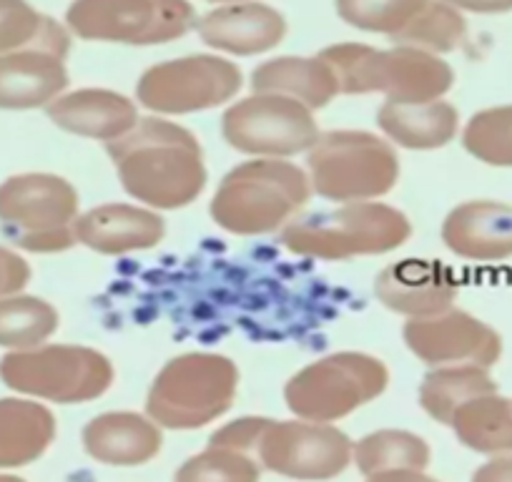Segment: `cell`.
Masks as SVG:
<instances>
[{
	"label": "cell",
	"mask_w": 512,
	"mask_h": 482,
	"mask_svg": "<svg viewBox=\"0 0 512 482\" xmlns=\"http://www.w3.org/2000/svg\"><path fill=\"white\" fill-rule=\"evenodd\" d=\"M106 151L123 191L149 209H186L209 181L201 141L164 116L141 118L126 136L106 144Z\"/></svg>",
	"instance_id": "1"
},
{
	"label": "cell",
	"mask_w": 512,
	"mask_h": 482,
	"mask_svg": "<svg viewBox=\"0 0 512 482\" xmlns=\"http://www.w3.org/2000/svg\"><path fill=\"white\" fill-rule=\"evenodd\" d=\"M307 169L289 159H249L221 179L209 204L211 221L236 236L282 231L312 196Z\"/></svg>",
	"instance_id": "2"
},
{
	"label": "cell",
	"mask_w": 512,
	"mask_h": 482,
	"mask_svg": "<svg viewBox=\"0 0 512 482\" xmlns=\"http://www.w3.org/2000/svg\"><path fill=\"white\" fill-rule=\"evenodd\" d=\"M410 236V216L382 201H349L334 209L299 214L279 231L284 249L322 262L382 257L405 247Z\"/></svg>",
	"instance_id": "3"
},
{
	"label": "cell",
	"mask_w": 512,
	"mask_h": 482,
	"mask_svg": "<svg viewBox=\"0 0 512 482\" xmlns=\"http://www.w3.org/2000/svg\"><path fill=\"white\" fill-rule=\"evenodd\" d=\"M337 78L339 96L379 93L384 101L425 103L445 98L455 71L435 53L412 46L374 48L367 43H334L319 51Z\"/></svg>",
	"instance_id": "4"
},
{
	"label": "cell",
	"mask_w": 512,
	"mask_h": 482,
	"mask_svg": "<svg viewBox=\"0 0 512 482\" xmlns=\"http://www.w3.org/2000/svg\"><path fill=\"white\" fill-rule=\"evenodd\" d=\"M239 380V367L226 354L186 352L171 357L146 392V415L164 430H201L234 407Z\"/></svg>",
	"instance_id": "5"
},
{
	"label": "cell",
	"mask_w": 512,
	"mask_h": 482,
	"mask_svg": "<svg viewBox=\"0 0 512 482\" xmlns=\"http://www.w3.org/2000/svg\"><path fill=\"white\" fill-rule=\"evenodd\" d=\"M0 382L16 395L38 402L83 405L111 390L116 370L106 354L86 344L46 342L3 354Z\"/></svg>",
	"instance_id": "6"
},
{
	"label": "cell",
	"mask_w": 512,
	"mask_h": 482,
	"mask_svg": "<svg viewBox=\"0 0 512 482\" xmlns=\"http://www.w3.org/2000/svg\"><path fill=\"white\" fill-rule=\"evenodd\" d=\"M312 191L334 204L377 201L390 194L402 174L397 146L372 131H327L307 151Z\"/></svg>",
	"instance_id": "7"
},
{
	"label": "cell",
	"mask_w": 512,
	"mask_h": 482,
	"mask_svg": "<svg viewBox=\"0 0 512 482\" xmlns=\"http://www.w3.org/2000/svg\"><path fill=\"white\" fill-rule=\"evenodd\" d=\"M81 199L68 179L46 171L8 176L0 184V231L31 254H61L76 247Z\"/></svg>",
	"instance_id": "8"
},
{
	"label": "cell",
	"mask_w": 512,
	"mask_h": 482,
	"mask_svg": "<svg viewBox=\"0 0 512 482\" xmlns=\"http://www.w3.org/2000/svg\"><path fill=\"white\" fill-rule=\"evenodd\" d=\"M390 385V370L367 352H334L309 362L284 385V402L299 420L334 422L354 415Z\"/></svg>",
	"instance_id": "9"
},
{
	"label": "cell",
	"mask_w": 512,
	"mask_h": 482,
	"mask_svg": "<svg viewBox=\"0 0 512 482\" xmlns=\"http://www.w3.org/2000/svg\"><path fill=\"white\" fill-rule=\"evenodd\" d=\"M189 0H73L66 11L71 36L88 43L164 46L196 31Z\"/></svg>",
	"instance_id": "10"
},
{
	"label": "cell",
	"mask_w": 512,
	"mask_h": 482,
	"mask_svg": "<svg viewBox=\"0 0 512 482\" xmlns=\"http://www.w3.org/2000/svg\"><path fill=\"white\" fill-rule=\"evenodd\" d=\"M244 88V73L219 53H191L146 68L136 83V103L151 116H189L229 106Z\"/></svg>",
	"instance_id": "11"
},
{
	"label": "cell",
	"mask_w": 512,
	"mask_h": 482,
	"mask_svg": "<svg viewBox=\"0 0 512 482\" xmlns=\"http://www.w3.org/2000/svg\"><path fill=\"white\" fill-rule=\"evenodd\" d=\"M312 108L277 93H254L229 103L221 118V136L251 159H292L307 154L319 139Z\"/></svg>",
	"instance_id": "12"
},
{
	"label": "cell",
	"mask_w": 512,
	"mask_h": 482,
	"mask_svg": "<svg viewBox=\"0 0 512 482\" xmlns=\"http://www.w3.org/2000/svg\"><path fill=\"white\" fill-rule=\"evenodd\" d=\"M347 432L337 425L309 420H269L256 460L264 470L297 482H327L352 465Z\"/></svg>",
	"instance_id": "13"
},
{
	"label": "cell",
	"mask_w": 512,
	"mask_h": 482,
	"mask_svg": "<svg viewBox=\"0 0 512 482\" xmlns=\"http://www.w3.org/2000/svg\"><path fill=\"white\" fill-rule=\"evenodd\" d=\"M71 51V31L66 23L48 16L43 38L36 46L0 56V108L33 111L46 108L68 91L66 58Z\"/></svg>",
	"instance_id": "14"
},
{
	"label": "cell",
	"mask_w": 512,
	"mask_h": 482,
	"mask_svg": "<svg viewBox=\"0 0 512 482\" xmlns=\"http://www.w3.org/2000/svg\"><path fill=\"white\" fill-rule=\"evenodd\" d=\"M402 339L427 367L480 365L492 370L502 357L500 332L457 307L435 317L407 319Z\"/></svg>",
	"instance_id": "15"
},
{
	"label": "cell",
	"mask_w": 512,
	"mask_h": 482,
	"mask_svg": "<svg viewBox=\"0 0 512 482\" xmlns=\"http://www.w3.org/2000/svg\"><path fill=\"white\" fill-rule=\"evenodd\" d=\"M289 23L282 11L262 0L224 3L196 21V33L219 56L251 58L272 53L287 38Z\"/></svg>",
	"instance_id": "16"
},
{
	"label": "cell",
	"mask_w": 512,
	"mask_h": 482,
	"mask_svg": "<svg viewBox=\"0 0 512 482\" xmlns=\"http://www.w3.org/2000/svg\"><path fill=\"white\" fill-rule=\"evenodd\" d=\"M374 294L390 312L407 319H425L455 307L460 284L435 259H402L384 267L374 279Z\"/></svg>",
	"instance_id": "17"
},
{
	"label": "cell",
	"mask_w": 512,
	"mask_h": 482,
	"mask_svg": "<svg viewBox=\"0 0 512 482\" xmlns=\"http://www.w3.org/2000/svg\"><path fill=\"white\" fill-rule=\"evenodd\" d=\"M164 236V216L144 204L108 201V204L81 211L76 221V244L103 257L149 252L159 247Z\"/></svg>",
	"instance_id": "18"
},
{
	"label": "cell",
	"mask_w": 512,
	"mask_h": 482,
	"mask_svg": "<svg viewBox=\"0 0 512 482\" xmlns=\"http://www.w3.org/2000/svg\"><path fill=\"white\" fill-rule=\"evenodd\" d=\"M442 244L455 257L477 264L512 259V206L495 199H472L455 206L442 221Z\"/></svg>",
	"instance_id": "19"
},
{
	"label": "cell",
	"mask_w": 512,
	"mask_h": 482,
	"mask_svg": "<svg viewBox=\"0 0 512 482\" xmlns=\"http://www.w3.org/2000/svg\"><path fill=\"white\" fill-rule=\"evenodd\" d=\"M53 126L81 139L111 141L121 139L141 121L139 103L111 88H76L66 91L46 106Z\"/></svg>",
	"instance_id": "20"
},
{
	"label": "cell",
	"mask_w": 512,
	"mask_h": 482,
	"mask_svg": "<svg viewBox=\"0 0 512 482\" xmlns=\"http://www.w3.org/2000/svg\"><path fill=\"white\" fill-rule=\"evenodd\" d=\"M83 450L91 460L108 467H141L161 455L164 427L149 415L113 410L96 415L81 432Z\"/></svg>",
	"instance_id": "21"
},
{
	"label": "cell",
	"mask_w": 512,
	"mask_h": 482,
	"mask_svg": "<svg viewBox=\"0 0 512 482\" xmlns=\"http://www.w3.org/2000/svg\"><path fill=\"white\" fill-rule=\"evenodd\" d=\"M377 126L397 149L437 151L460 134V111L445 98L425 103L384 101L377 111Z\"/></svg>",
	"instance_id": "22"
},
{
	"label": "cell",
	"mask_w": 512,
	"mask_h": 482,
	"mask_svg": "<svg viewBox=\"0 0 512 482\" xmlns=\"http://www.w3.org/2000/svg\"><path fill=\"white\" fill-rule=\"evenodd\" d=\"M56 415L31 397H0V470L11 472L41 460L56 442Z\"/></svg>",
	"instance_id": "23"
},
{
	"label": "cell",
	"mask_w": 512,
	"mask_h": 482,
	"mask_svg": "<svg viewBox=\"0 0 512 482\" xmlns=\"http://www.w3.org/2000/svg\"><path fill=\"white\" fill-rule=\"evenodd\" d=\"M254 93L294 98L312 111L329 106L339 96L337 78L322 56H277L251 71Z\"/></svg>",
	"instance_id": "24"
},
{
	"label": "cell",
	"mask_w": 512,
	"mask_h": 482,
	"mask_svg": "<svg viewBox=\"0 0 512 482\" xmlns=\"http://www.w3.org/2000/svg\"><path fill=\"white\" fill-rule=\"evenodd\" d=\"M450 430L462 447L477 455H512V400L500 390L475 397L452 415Z\"/></svg>",
	"instance_id": "25"
},
{
	"label": "cell",
	"mask_w": 512,
	"mask_h": 482,
	"mask_svg": "<svg viewBox=\"0 0 512 482\" xmlns=\"http://www.w3.org/2000/svg\"><path fill=\"white\" fill-rule=\"evenodd\" d=\"M497 392L495 377L480 365L432 367L420 385V407L440 425L450 427L452 415L465 402Z\"/></svg>",
	"instance_id": "26"
},
{
	"label": "cell",
	"mask_w": 512,
	"mask_h": 482,
	"mask_svg": "<svg viewBox=\"0 0 512 482\" xmlns=\"http://www.w3.org/2000/svg\"><path fill=\"white\" fill-rule=\"evenodd\" d=\"M432 460L430 442L410 430H374L352 447V465L364 477L387 470H427Z\"/></svg>",
	"instance_id": "27"
},
{
	"label": "cell",
	"mask_w": 512,
	"mask_h": 482,
	"mask_svg": "<svg viewBox=\"0 0 512 482\" xmlns=\"http://www.w3.org/2000/svg\"><path fill=\"white\" fill-rule=\"evenodd\" d=\"M61 327V314L51 302L31 294L0 297V347L21 352L46 344Z\"/></svg>",
	"instance_id": "28"
},
{
	"label": "cell",
	"mask_w": 512,
	"mask_h": 482,
	"mask_svg": "<svg viewBox=\"0 0 512 482\" xmlns=\"http://www.w3.org/2000/svg\"><path fill=\"white\" fill-rule=\"evenodd\" d=\"M467 38L465 13L445 0H427V6L410 21V26L392 38V46H412L420 51L445 56L457 51Z\"/></svg>",
	"instance_id": "29"
},
{
	"label": "cell",
	"mask_w": 512,
	"mask_h": 482,
	"mask_svg": "<svg viewBox=\"0 0 512 482\" xmlns=\"http://www.w3.org/2000/svg\"><path fill=\"white\" fill-rule=\"evenodd\" d=\"M462 146L480 164L512 169V103L477 111L462 129Z\"/></svg>",
	"instance_id": "30"
},
{
	"label": "cell",
	"mask_w": 512,
	"mask_h": 482,
	"mask_svg": "<svg viewBox=\"0 0 512 482\" xmlns=\"http://www.w3.org/2000/svg\"><path fill=\"white\" fill-rule=\"evenodd\" d=\"M427 0H334V11L349 28L372 36L397 38Z\"/></svg>",
	"instance_id": "31"
},
{
	"label": "cell",
	"mask_w": 512,
	"mask_h": 482,
	"mask_svg": "<svg viewBox=\"0 0 512 482\" xmlns=\"http://www.w3.org/2000/svg\"><path fill=\"white\" fill-rule=\"evenodd\" d=\"M262 470L256 455L206 445V450L181 462L174 472V482H262Z\"/></svg>",
	"instance_id": "32"
},
{
	"label": "cell",
	"mask_w": 512,
	"mask_h": 482,
	"mask_svg": "<svg viewBox=\"0 0 512 482\" xmlns=\"http://www.w3.org/2000/svg\"><path fill=\"white\" fill-rule=\"evenodd\" d=\"M48 16L28 0H0V56L36 46L43 38Z\"/></svg>",
	"instance_id": "33"
},
{
	"label": "cell",
	"mask_w": 512,
	"mask_h": 482,
	"mask_svg": "<svg viewBox=\"0 0 512 482\" xmlns=\"http://www.w3.org/2000/svg\"><path fill=\"white\" fill-rule=\"evenodd\" d=\"M269 425V417H256L246 415L239 420H231L221 425L219 430L211 432L209 445L216 447H229V450L246 452V455H256V447L262 442L264 430Z\"/></svg>",
	"instance_id": "34"
},
{
	"label": "cell",
	"mask_w": 512,
	"mask_h": 482,
	"mask_svg": "<svg viewBox=\"0 0 512 482\" xmlns=\"http://www.w3.org/2000/svg\"><path fill=\"white\" fill-rule=\"evenodd\" d=\"M31 282V264L13 249L0 247V297L18 294Z\"/></svg>",
	"instance_id": "35"
},
{
	"label": "cell",
	"mask_w": 512,
	"mask_h": 482,
	"mask_svg": "<svg viewBox=\"0 0 512 482\" xmlns=\"http://www.w3.org/2000/svg\"><path fill=\"white\" fill-rule=\"evenodd\" d=\"M470 482H512V455H497L472 472Z\"/></svg>",
	"instance_id": "36"
},
{
	"label": "cell",
	"mask_w": 512,
	"mask_h": 482,
	"mask_svg": "<svg viewBox=\"0 0 512 482\" xmlns=\"http://www.w3.org/2000/svg\"><path fill=\"white\" fill-rule=\"evenodd\" d=\"M460 13H477V16H500L512 11V0H445Z\"/></svg>",
	"instance_id": "37"
},
{
	"label": "cell",
	"mask_w": 512,
	"mask_h": 482,
	"mask_svg": "<svg viewBox=\"0 0 512 482\" xmlns=\"http://www.w3.org/2000/svg\"><path fill=\"white\" fill-rule=\"evenodd\" d=\"M364 482H442V480L427 475L425 470H387V472H377V475L364 477Z\"/></svg>",
	"instance_id": "38"
},
{
	"label": "cell",
	"mask_w": 512,
	"mask_h": 482,
	"mask_svg": "<svg viewBox=\"0 0 512 482\" xmlns=\"http://www.w3.org/2000/svg\"><path fill=\"white\" fill-rule=\"evenodd\" d=\"M0 482H28V480H23V477L13 475V472H3V470H0Z\"/></svg>",
	"instance_id": "39"
},
{
	"label": "cell",
	"mask_w": 512,
	"mask_h": 482,
	"mask_svg": "<svg viewBox=\"0 0 512 482\" xmlns=\"http://www.w3.org/2000/svg\"><path fill=\"white\" fill-rule=\"evenodd\" d=\"M209 3H216V6H224V3H241V0H209Z\"/></svg>",
	"instance_id": "40"
}]
</instances>
